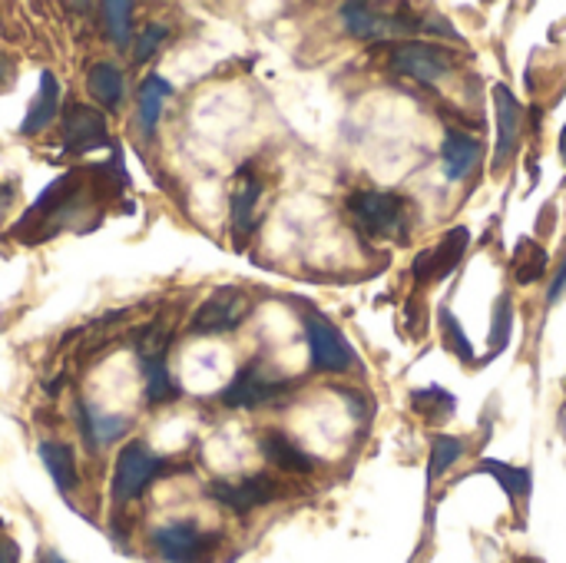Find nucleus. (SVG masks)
<instances>
[{
	"label": "nucleus",
	"instance_id": "nucleus-1",
	"mask_svg": "<svg viewBox=\"0 0 566 563\" xmlns=\"http://www.w3.org/2000/svg\"><path fill=\"white\" fill-rule=\"evenodd\" d=\"M408 209H411V199H405L398 192L358 189L348 196V212L375 239H405L408 226H411Z\"/></svg>",
	"mask_w": 566,
	"mask_h": 563
},
{
	"label": "nucleus",
	"instance_id": "nucleus-2",
	"mask_svg": "<svg viewBox=\"0 0 566 563\" xmlns=\"http://www.w3.org/2000/svg\"><path fill=\"white\" fill-rule=\"evenodd\" d=\"M305 338H308V352H312V365L318 368V372H348L355 362H358V355H355V348L345 342V335L328 322V319H322V315H315V312H308L305 315Z\"/></svg>",
	"mask_w": 566,
	"mask_h": 563
},
{
	"label": "nucleus",
	"instance_id": "nucleus-3",
	"mask_svg": "<svg viewBox=\"0 0 566 563\" xmlns=\"http://www.w3.org/2000/svg\"><path fill=\"white\" fill-rule=\"evenodd\" d=\"M153 544L166 563H202L212 554L216 538L199 531V524L192 521H172V524L156 528Z\"/></svg>",
	"mask_w": 566,
	"mask_h": 563
},
{
	"label": "nucleus",
	"instance_id": "nucleus-4",
	"mask_svg": "<svg viewBox=\"0 0 566 563\" xmlns=\"http://www.w3.org/2000/svg\"><path fill=\"white\" fill-rule=\"evenodd\" d=\"M342 17H345V27L361 40H388L395 33H408V30L424 27V20H418L411 10L388 13V10H378L371 3H345Z\"/></svg>",
	"mask_w": 566,
	"mask_h": 563
},
{
	"label": "nucleus",
	"instance_id": "nucleus-5",
	"mask_svg": "<svg viewBox=\"0 0 566 563\" xmlns=\"http://www.w3.org/2000/svg\"><path fill=\"white\" fill-rule=\"evenodd\" d=\"M163 471V458H156L143 441H133L119 451L116 471H113V498L133 501L146 491V484Z\"/></svg>",
	"mask_w": 566,
	"mask_h": 563
},
{
	"label": "nucleus",
	"instance_id": "nucleus-6",
	"mask_svg": "<svg viewBox=\"0 0 566 563\" xmlns=\"http://www.w3.org/2000/svg\"><path fill=\"white\" fill-rule=\"evenodd\" d=\"M391 70L421 83H438L451 73V53L441 43H398L391 50Z\"/></svg>",
	"mask_w": 566,
	"mask_h": 563
},
{
	"label": "nucleus",
	"instance_id": "nucleus-7",
	"mask_svg": "<svg viewBox=\"0 0 566 563\" xmlns=\"http://www.w3.org/2000/svg\"><path fill=\"white\" fill-rule=\"evenodd\" d=\"M249 299L239 289H219L212 299H206L196 315H192V332L199 335H216V332H232L245 322L249 315Z\"/></svg>",
	"mask_w": 566,
	"mask_h": 563
},
{
	"label": "nucleus",
	"instance_id": "nucleus-8",
	"mask_svg": "<svg viewBox=\"0 0 566 563\" xmlns=\"http://www.w3.org/2000/svg\"><path fill=\"white\" fill-rule=\"evenodd\" d=\"M468 242H471V232H468L464 226H454V229L441 239L438 249H424V252L411 262L415 282L424 285V282H438V279L451 275V272L458 269V262H461Z\"/></svg>",
	"mask_w": 566,
	"mask_h": 563
},
{
	"label": "nucleus",
	"instance_id": "nucleus-9",
	"mask_svg": "<svg viewBox=\"0 0 566 563\" xmlns=\"http://www.w3.org/2000/svg\"><path fill=\"white\" fill-rule=\"evenodd\" d=\"M209 494H212L219 504H226L229 511L249 514V511H255V508H262V504H269V501L279 498V481H275L272 475H252V478H245V481H239V484L216 481V484L209 488Z\"/></svg>",
	"mask_w": 566,
	"mask_h": 563
},
{
	"label": "nucleus",
	"instance_id": "nucleus-10",
	"mask_svg": "<svg viewBox=\"0 0 566 563\" xmlns=\"http://www.w3.org/2000/svg\"><path fill=\"white\" fill-rule=\"evenodd\" d=\"M285 392V382L272 378L262 365H249L235 375V382L222 392V402L229 408H255Z\"/></svg>",
	"mask_w": 566,
	"mask_h": 563
},
{
	"label": "nucleus",
	"instance_id": "nucleus-11",
	"mask_svg": "<svg viewBox=\"0 0 566 563\" xmlns=\"http://www.w3.org/2000/svg\"><path fill=\"white\" fill-rule=\"evenodd\" d=\"M106 119L93 106H70L63 116V149L66 153H90L106 143Z\"/></svg>",
	"mask_w": 566,
	"mask_h": 563
},
{
	"label": "nucleus",
	"instance_id": "nucleus-12",
	"mask_svg": "<svg viewBox=\"0 0 566 563\" xmlns=\"http://www.w3.org/2000/svg\"><path fill=\"white\" fill-rule=\"evenodd\" d=\"M494 103H497V119H501V139H497V156H494V169H501L507 163V156L517 146L521 136V123H524V110L517 103V96L501 83L494 86Z\"/></svg>",
	"mask_w": 566,
	"mask_h": 563
},
{
	"label": "nucleus",
	"instance_id": "nucleus-13",
	"mask_svg": "<svg viewBox=\"0 0 566 563\" xmlns=\"http://www.w3.org/2000/svg\"><path fill=\"white\" fill-rule=\"evenodd\" d=\"M262 455L269 465L282 468V471H292V475H312L315 471V458H308L292 438H285L282 431H269L262 438Z\"/></svg>",
	"mask_w": 566,
	"mask_h": 563
},
{
	"label": "nucleus",
	"instance_id": "nucleus-14",
	"mask_svg": "<svg viewBox=\"0 0 566 563\" xmlns=\"http://www.w3.org/2000/svg\"><path fill=\"white\" fill-rule=\"evenodd\" d=\"M56 110H60V83H56V76L50 73V70H43L40 73V90H36V100H33V106H30V113L23 116V123H20V133L23 136H33V133H40L53 116H56Z\"/></svg>",
	"mask_w": 566,
	"mask_h": 563
},
{
	"label": "nucleus",
	"instance_id": "nucleus-15",
	"mask_svg": "<svg viewBox=\"0 0 566 563\" xmlns=\"http://www.w3.org/2000/svg\"><path fill=\"white\" fill-rule=\"evenodd\" d=\"M481 143L474 139V136H468V133H451L448 136V143H444V169H448V179H464L474 166H478V159H481Z\"/></svg>",
	"mask_w": 566,
	"mask_h": 563
},
{
	"label": "nucleus",
	"instance_id": "nucleus-16",
	"mask_svg": "<svg viewBox=\"0 0 566 563\" xmlns=\"http://www.w3.org/2000/svg\"><path fill=\"white\" fill-rule=\"evenodd\" d=\"M259 199H262V183H259L255 176L242 173V183H239V189H235V196H232V229H235L239 242H242V239L252 232V226H255V206H259Z\"/></svg>",
	"mask_w": 566,
	"mask_h": 563
},
{
	"label": "nucleus",
	"instance_id": "nucleus-17",
	"mask_svg": "<svg viewBox=\"0 0 566 563\" xmlns=\"http://www.w3.org/2000/svg\"><path fill=\"white\" fill-rule=\"evenodd\" d=\"M86 90L90 96L106 106V110H116L119 100H123V73L113 66V63H96L86 76Z\"/></svg>",
	"mask_w": 566,
	"mask_h": 563
},
{
	"label": "nucleus",
	"instance_id": "nucleus-18",
	"mask_svg": "<svg viewBox=\"0 0 566 563\" xmlns=\"http://www.w3.org/2000/svg\"><path fill=\"white\" fill-rule=\"evenodd\" d=\"M411 408H415V415H418L421 421H428V425H444V421H451L458 402H454V395H448L444 388L434 385V388L415 392V395H411Z\"/></svg>",
	"mask_w": 566,
	"mask_h": 563
},
{
	"label": "nucleus",
	"instance_id": "nucleus-19",
	"mask_svg": "<svg viewBox=\"0 0 566 563\" xmlns=\"http://www.w3.org/2000/svg\"><path fill=\"white\" fill-rule=\"evenodd\" d=\"M40 461L50 471L53 484L60 491H73L76 488V468H73V451L60 441H43L40 445Z\"/></svg>",
	"mask_w": 566,
	"mask_h": 563
},
{
	"label": "nucleus",
	"instance_id": "nucleus-20",
	"mask_svg": "<svg viewBox=\"0 0 566 563\" xmlns=\"http://www.w3.org/2000/svg\"><path fill=\"white\" fill-rule=\"evenodd\" d=\"M166 96H169V83L159 80V76H146L143 86H139V123H143V133L153 136L159 116H163V106H166Z\"/></svg>",
	"mask_w": 566,
	"mask_h": 563
},
{
	"label": "nucleus",
	"instance_id": "nucleus-21",
	"mask_svg": "<svg viewBox=\"0 0 566 563\" xmlns=\"http://www.w3.org/2000/svg\"><path fill=\"white\" fill-rule=\"evenodd\" d=\"M547 265H551V259H547L544 246H537L531 239H521L517 242V256H514V279H517V285L541 282L544 272H547Z\"/></svg>",
	"mask_w": 566,
	"mask_h": 563
},
{
	"label": "nucleus",
	"instance_id": "nucleus-22",
	"mask_svg": "<svg viewBox=\"0 0 566 563\" xmlns=\"http://www.w3.org/2000/svg\"><path fill=\"white\" fill-rule=\"evenodd\" d=\"M80 418H83V435H86L90 448L109 445L129 431V418H119V415H96V411L80 408Z\"/></svg>",
	"mask_w": 566,
	"mask_h": 563
},
{
	"label": "nucleus",
	"instance_id": "nucleus-23",
	"mask_svg": "<svg viewBox=\"0 0 566 563\" xmlns=\"http://www.w3.org/2000/svg\"><path fill=\"white\" fill-rule=\"evenodd\" d=\"M478 471L494 475V478L504 484V491H507L511 498H517V501H527V498H531L534 475H531L527 468H507V465H501V461H481Z\"/></svg>",
	"mask_w": 566,
	"mask_h": 563
},
{
	"label": "nucleus",
	"instance_id": "nucleus-24",
	"mask_svg": "<svg viewBox=\"0 0 566 563\" xmlns=\"http://www.w3.org/2000/svg\"><path fill=\"white\" fill-rule=\"evenodd\" d=\"M143 372H146V398H149L153 405L169 402V398H176V395H179V392L172 388V378H169L166 358H149V362H143Z\"/></svg>",
	"mask_w": 566,
	"mask_h": 563
},
{
	"label": "nucleus",
	"instance_id": "nucleus-25",
	"mask_svg": "<svg viewBox=\"0 0 566 563\" xmlns=\"http://www.w3.org/2000/svg\"><path fill=\"white\" fill-rule=\"evenodd\" d=\"M103 20L116 46H129V27H133V3L126 0H109L103 3Z\"/></svg>",
	"mask_w": 566,
	"mask_h": 563
},
{
	"label": "nucleus",
	"instance_id": "nucleus-26",
	"mask_svg": "<svg viewBox=\"0 0 566 563\" xmlns=\"http://www.w3.org/2000/svg\"><path fill=\"white\" fill-rule=\"evenodd\" d=\"M441 329H444V345H448L454 355H461L464 362H474V348H471L464 329L458 325V319L451 315V309H441Z\"/></svg>",
	"mask_w": 566,
	"mask_h": 563
},
{
	"label": "nucleus",
	"instance_id": "nucleus-27",
	"mask_svg": "<svg viewBox=\"0 0 566 563\" xmlns=\"http://www.w3.org/2000/svg\"><path fill=\"white\" fill-rule=\"evenodd\" d=\"M464 455V445L458 438H434V451H431V478H441L458 458Z\"/></svg>",
	"mask_w": 566,
	"mask_h": 563
},
{
	"label": "nucleus",
	"instance_id": "nucleus-28",
	"mask_svg": "<svg viewBox=\"0 0 566 563\" xmlns=\"http://www.w3.org/2000/svg\"><path fill=\"white\" fill-rule=\"evenodd\" d=\"M163 40H166V27H163V23H149V27L139 33V40H136V50H133L136 63L149 60V56L159 50V43H163Z\"/></svg>",
	"mask_w": 566,
	"mask_h": 563
},
{
	"label": "nucleus",
	"instance_id": "nucleus-29",
	"mask_svg": "<svg viewBox=\"0 0 566 563\" xmlns=\"http://www.w3.org/2000/svg\"><path fill=\"white\" fill-rule=\"evenodd\" d=\"M507 332H511V309H507V299H501V305H497V319H494V348H504Z\"/></svg>",
	"mask_w": 566,
	"mask_h": 563
},
{
	"label": "nucleus",
	"instance_id": "nucleus-30",
	"mask_svg": "<svg viewBox=\"0 0 566 563\" xmlns=\"http://www.w3.org/2000/svg\"><path fill=\"white\" fill-rule=\"evenodd\" d=\"M0 563H20V548L7 534H0Z\"/></svg>",
	"mask_w": 566,
	"mask_h": 563
},
{
	"label": "nucleus",
	"instance_id": "nucleus-31",
	"mask_svg": "<svg viewBox=\"0 0 566 563\" xmlns=\"http://www.w3.org/2000/svg\"><path fill=\"white\" fill-rule=\"evenodd\" d=\"M564 285H566V262H564V269H560V275H557V282H554V289H551V299H557V295L564 292Z\"/></svg>",
	"mask_w": 566,
	"mask_h": 563
},
{
	"label": "nucleus",
	"instance_id": "nucleus-32",
	"mask_svg": "<svg viewBox=\"0 0 566 563\" xmlns=\"http://www.w3.org/2000/svg\"><path fill=\"white\" fill-rule=\"evenodd\" d=\"M560 156H564V163H566V126H564V136H560Z\"/></svg>",
	"mask_w": 566,
	"mask_h": 563
},
{
	"label": "nucleus",
	"instance_id": "nucleus-33",
	"mask_svg": "<svg viewBox=\"0 0 566 563\" xmlns=\"http://www.w3.org/2000/svg\"><path fill=\"white\" fill-rule=\"evenodd\" d=\"M46 563H66V561H63V557H56V554H50V557H46Z\"/></svg>",
	"mask_w": 566,
	"mask_h": 563
}]
</instances>
